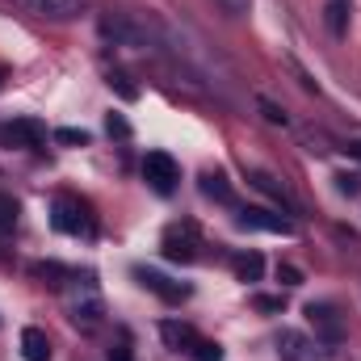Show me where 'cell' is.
<instances>
[{"instance_id":"6da1fadb","label":"cell","mask_w":361,"mask_h":361,"mask_svg":"<svg viewBox=\"0 0 361 361\" xmlns=\"http://www.w3.org/2000/svg\"><path fill=\"white\" fill-rule=\"evenodd\" d=\"M101 38H109L118 47H130V51H147V47H160V25L143 13H105L101 17Z\"/></svg>"},{"instance_id":"7a4b0ae2","label":"cell","mask_w":361,"mask_h":361,"mask_svg":"<svg viewBox=\"0 0 361 361\" xmlns=\"http://www.w3.org/2000/svg\"><path fill=\"white\" fill-rule=\"evenodd\" d=\"M68 315H72V324L85 328V332L101 324L105 307H101V294H97V281H92V277H72V286H68Z\"/></svg>"},{"instance_id":"3957f363","label":"cell","mask_w":361,"mask_h":361,"mask_svg":"<svg viewBox=\"0 0 361 361\" xmlns=\"http://www.w3.org/2000/svg\"><path fill=\"white\" fill-rule=\"evenodd\" d=\"M197 248H202V231H197L193 219H180V223H169V227H164V240H160L164 261L189 265V261H197Z\"/></svg>"},{"instance_id":"277c9868","label":"cell","mask_w":361,"mask_h":361,"mask_svg":"<svg viewBox=\"0 0 361 361\" xmlns=\"http://www.w3.org/2000/svg\"><path fill=\"white\" fill-rule=\"evenodd\" d=\"M51 223H55V231H63V235H92V214L76 193H59V197L51 202Z\"/></svg>"},{"instance_id":"5b68a950","label":"cell","mask_w":361,"mask_h":361,"mask_svg":"<svg viewBox=\"0 0 361 361\" xmlns=\"http://www.w3.org/2000/svg\"><path fill=\"white\" fill-rule=\"evenodd\" d=\"M307 324H311L315 341L328 345V349H336L345 341V319H341V311L332 302H307Z\"/></svg>"},{"instance_id":"8992f818","label":"cell","mask_w":361,"mask_h":361,"mask_svg":"<svg viewBox=\"0 0 361 361\" xmlns=\"http://www.w3.org/2000/svg\"><path fill=\"white\" fill-rule=\"evenodd\" d=\"M143 180H147L160 197H169V193L177 189V180H180L177 160H173L169 152H147V156H143Z\"/></svg>"},{"instance_id":"52a82bcc","label":"cell","mask_w":361,"mask_h":361,"mask_svg":"<svg viewBox=\"0 0 361 361\" xmlns=\"http://www.w3.org/2000/svg\"><path fill=\"white\" fill-rule=\"evenodd\" d=\"M0 139H4L8 147H42V143H47V126H42L38 118H13V122L0 130Z\"/></svg>"},{"instance_id":"ba28073f","label":"cell","mask_w":361,"mask_h":361,"mask_svg":"<svg viewBox=\"0 0 361 361\" xmlns=\"http://www.w3.org/2000/svg\"><path fill=\"white\" fill-rule=\"evenodd\" d=\"M13 4H21V8H25V13H34V17L68 21V17H80L89 0H13Z\"/></svg>"},{"instance_id":"9c48e42d","label":"cell","mask_w":361,"mask_h":361,"mask_svg":"<svg viewBox=\"0 0 361 361\" xmlns=\"http://www.w3.org/2000/svg\"><path fill=\"white\" fill-rule=\"evenodd\" d=\"M277 353H281V361H324V353L315 349V341L302 336V332H294V328H286L277 336Z\"/></svg>"},{"instance_id":"30bf717a","label":"cell","mask_w":361,"mask_h":361,"mask_svg":"<svg viewBox=\"0 0 361 361\" xmlns=\"http://www.w3.org/2000/svg\"><path fill=\"white\" fill-rule=\"evenodd\" d=\"M244 231H273V235H290L294 227H290V219H281V214H273V210H257V206H248V210H240V219H235Z\"/></svg>"},{"instance_id":"8fae6325","label":"cell","mask_w":361,"mask_h":361,"mask_svg":"<svg viewBox=\"0 0 361 361\" xmlns=\"http://www.w3.org/2000/svg\"><path fill=\"white\" fill-rule=\"evenodd\" d=\"M135 277H139L143 290L160 294L164 302H180V298H189V286H180V281H173V277H164V273H156V269H135Z\"/></svg>"},{"instance_id":"7c38bea8","label":"cell","mask_w":361,"mask_h":361,"mask_svg":"<svg viewBox=\"0 0 361 361\" xmlns=\"http://www.w3.org/2000/svg\"><path fill=\"white\" fill-rule=\"evenodd\" d=\"M349 17H353V0H324V25L332 38L349 34Z\"/></svg>"},{"instance_id":"4fadbf2b","label":"cell","mask_w":361,"mask_h":361,"mask_svg":"<svg viewBox=\"0 0 361 361\" xmlns=\"http://www.w3.org/2000/svg\"><path fill=\"white\" fill-rule=\"evenodd\" d=\"M21 357L25 361H51V341L42 328H21Z\"/></svg>"},{"instance_id":"5bb4252c","label":"cell","mask_w":361,"mask_h":361,"mask_svg":"<svg viewBox=\"0 0 361 361\" xmlns=\"http://www.w3.org/2000/svg\"><path fill=\"white\" fill-rule=\"evenodd\" d=\"M231 269L240 281H261V273H265V257L261 252H235L231 257Z\"/></svg>"},{"instance_id":"9a60e30c","label":"cell","mask_w":361,"mask_h":361,"mask_svg":"<svg viewBox=\"0 0 361 361\" xmlns=\"http://www.w3.org/2000/svg\"><path fill=\"white\" fill-rule=\"evenodd\" d=\"M160 336H164L173 349H185V353H189L193 341H197V332H193L189 324H177V319H164V324H160Z\"/></svg>"},{"instance_id":"2e32d148","label":"cell","mask_w":361,"mask_h":361,"mask_svg":"<svg viewBox=\"0 0 361 361\" xmlns=\"http://www.w3.org/2000/svg\"><path fill=\"white\" fill-rule=\"evenodd\" d=\"M202 193L214 197V202H223V206H231V185H227L223 173H202Z\"/></svg>"},{"instance_id":"e0dca14e","label":"cell","mask_w":361,"mask_h":361,"mask_svg":"<svg viewBox=\"0 0 361 361\" xmlns=\"http://www.w3.org/2000/svg\"><path fill=\"white\" fill-rule=\"evenodd\" d=\"M17 214H21L17 197L13 193H0V231H13L17 227Z\"/></svg>"},{"instance_id":"ac0fdd59","label":"cell","mask_w":361,"mask_h":361,"mask_svg":"<svg viewBox=\"0 0 361 361\" xmlns=\"http://www.w3.org/2000/svg\"><path fill=\"white\" fill-rule=\"evenodd\" d=\"M189 357L193 361H223V349H219L214 341H202V336H197L193 349H189Z\"/></svg>"},{"instance_id":"d6986e66","label":"cell","mask_w":361,"mask_h":361,"mask_svg":"<svg viewBox=\"0 0 361 361\" xmlns=\"http://www.w3.org/2000/svg\"><path fill=\"white\" fill-rule=\"evenodd\" d=\"M109 89L118 92L122 101H135V97H139V89L130 85V76H126V72H109Z\"/></svg>"},{"instance_id":"ffe728a7","label":"cell","mask_w":361,"mask_h":361,"mask_svg":"<svg viewBox=\"0 0 361 361\" xmlns=\"http://www.w3.org/2000/svg\"><path fill=\"white\" fill-rule=\"evenodd\" d=\"M55 143H63V147H85V143H89V130L63 126V130H55Z\"/></svg>"},{"instance_id":"44dd1931","label":"cell","mask_w":361,"mask_h":361,"mask_svg":"<svg viewBox=\"0 0 361 361\" xmlns=\"http://www.w3.org/2000/svg\"><path fill=\"white\" fill-rule=\"evenodd\" d=\"M105 130L118 135V139H130V122H126L122 114H109V118H105Z\"/></svg>"},{"instance_id":"7402d4cb","label":"cell","mask_w":361,"mask_h":361,"mask_svg":"<svg viewBox=\"0 0 361 361\" xmlns=\"http://www.w3.org/2000/svg\"><path fill=\"white\" fill-rule=\"evenodd\" d=\"M336 189L353 197V193H361V177H357V173H336Z\"/></svg>"},{"instance_id":"603a6c76","label":"cell","mask_w":361,"mask_h":361,"mask_svg":"<svg viewBox=\"0 0 361 361\" xmlns=\"http://www.w3.org/2000/svg\"><path fill=\"white\" fill-rule=\"evenodd\" d=\"M252 185L261 189V193H269V197H277V202H286V193L273 185V177H265V173H252Z\"/></svg>"},{"instance_id":"cb8c5ba5","label":"cell","mask_w":361,"mask_h":361,"mask_svg":"<svg viewBox=\"0 0 361 361\" xmlns=\"http://www.w3.org/2000/svg\"><path fill=\"white\" fill-rule=\"evenodd\" d=\"M214 4H219L227 17H244V13L252 8V0H214Z\"/></svg>"},{"instance_id":"d4e9b609","label":"cell","mask_w":361,"mask_h":361,"mask_svg":"<svg viewBox=\"0 0 361 361\" xmlns=\"http://www.w3.org/2000/svg\"><path fill=\"white\" fill-rule=\"evenodd\" d=\"M252 307H257V311H281L286 302H281V294H257Z\"/></svg>"},{"instance_id":"484cf974","label":"cell","mask_w":361,"mask_h":361,"mask_svg":"<svg viewBox=\"0 0 361 361\" xmlns=\"http://www.w3.org/2000/svg\"><path fill=\"white\" fill-rule=\"evenodd\" d=\"M277 281L281 286H302V273L294 269V265H277Z\"/></svg>"},{"instance_id":"4316f807","label":"cell","mask_w":361,"mask_h":361,"mask_svg":"<svg viewBox=\"0 0 361 361\" xmlns=\"http://www.w3.org/2000/svg\"><path fill=\"white\" fill-rule=\"evenodd\" d=\"M261 109H265V118H269L273 126H286V114H281V109H277L273 101H265V97H261Z\"/></svg>"},{"instance_id":"83f0119b","label":"cell","mask_w":361,"mask_h":361,"mask_svg":"<svg viewBox=\"0 0 361 361\" xmlns=\"http://www.w3.org/2000/svg\"><path fill=\"white\" fill-rule=\"evenodd\" d=\"M109 361H130V345H126V341H122V345H118V349H114V353H109Z\"/></svg>"},{"instance_id":"f1b7e54d","label":"cell","mask_w":361,"mask_h":361,"mask_svg":"<svg viewBox=\"0 0 361 361\" xmlns=\"http://www.w3.org/2000/svg\"><path fill=\"white\" fill-rule=\"evenodd\" d=\"M345 152H349V156H357V160H361V143H349Z\"/></svg>"},{"instance_id":"f546056e","label":"cell","mask_w":361,"mask_h":361,"mask_svg":"<svg viewBox=\"0 0 361 361\" xmlns=\"http://www.w3.org/2000/svg\"><path fill=\"white\" fill-rule=\"evenodd\" d=\"M4 76H8V68H4V63H0V85H4Z\"/></svg>"}]
</instances>
